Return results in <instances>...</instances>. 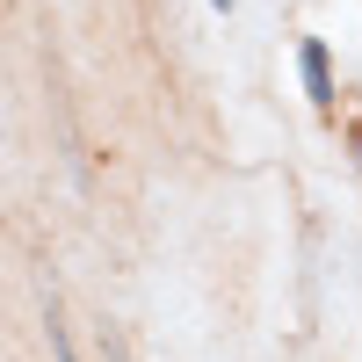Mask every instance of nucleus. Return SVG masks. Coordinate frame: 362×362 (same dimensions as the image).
<instances>
[{"instance_id": "f257e3e1", "label": "nucleus", "mask_w": 362, "mask_h": 362, "mask_svg": "<svg viewBox=\"0 0 362 362\" xmlns=\"http://www.w3.org/2000/svg\"><path fill=\"white\" fill-rule=\"evenodd\" d=\"M297 66H305L312 102H319V109H334V73H326V44H305V51H297Z\"/></svg>"}, {"instance_id": "7ed1b4c3", "label": "nucleus", "mask_w": 362, "mask_h": 362, "mask_svg": "<svg viewBox=\"0 0 362 362\" xmlns=\"http://www.w3.org/2000/svg\"><path fill=\"white\" fill-rule=\"evenodd\" d=\"M102 355H109V362H131V341L116 334V326H102Z\"/></svg>"}, {"instance_id": "f03ea898", "label": "nucleus", "mask_w": 362, "mask_h": 362, "mask_svg": "<svg viewBox=\"0 0 362 362\" xmlns=\"http://www.w3.org/2000/svg\"><path fill=\"white\" fill-rule=\"evenodd\" d=\"M44 334H51V355H58V362H80V355H73V334H66V312H58V297H44Z\"/></svg>"}, {"instance_id": "20e7f679", "label": "nucleus", "mask_w": 362, "mask_h": 362, "mask_svg": "<svg viewBox=\"0 0 362 362\" xmlns=\"http://www.w3.org/2000/svg\"><path fill=\"white\" fill-rule=\"evenodd\" d=\"M210 8H232V0H210Z\"/></svg>"}]
</instances>
